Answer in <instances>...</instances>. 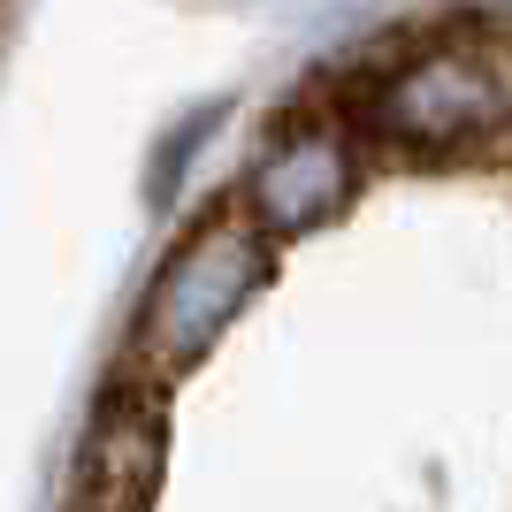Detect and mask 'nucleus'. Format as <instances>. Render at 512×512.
<instances>
[{
    "label": "nucleus",
    "mask_w": 512,
    "mask_h": 512,
    "mask_svg": "<svg viewBox=\"0 0 512 512\" xmlns=\"http://www.w3.org/2000/svg\"><path fill=\"white\" fill-rule=\"evenodd\" d=\"M268 276V245H260L230 207H214L207 222H192L184 253L161 268L146 299V321H138V344H130V375L138 383H169L214 344V329L245 306V291Z\"/></svg>",
    "instance_id": "nucleus-1"
},
{
    "label": "nucleus",
    "mask_w": 512,
    "mask_h": 512,
    "mask_svg": "<svg viewBox=\"0 0 512 512\" xmlns=\"http://www.w3.org/2000/svg\"><path fill=\"white\" fill-rule=\"evenodd\" d=\"M161 482V390L115 367L100 390V428L77 459V512H146Z\"/></svg>",
    "instance_id": "nucleus-2"
},
{
    "label": "nucleus",
    "mask_w": 512,
    "mask_h": 512,
    "mask_svg": "<svg viewBox=\"0 0 512 512\" xmlns=\"http://www.w3.org/2000/svg\"><path fill=\"white\" fill-rule=\"evenodd\" d=\"M344 184H352V161H344L337 138H276V153L253 184V207L268 230H306L344 199Z\"/></svg>",
    "instance_id": "nucleus-3"
}]
</instances>
